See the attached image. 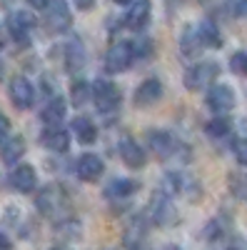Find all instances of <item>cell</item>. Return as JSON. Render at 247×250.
Instances as JSON below:
<instances>
[{"mask_svg": "<svg viewBox=\"0 0 247 250\" xmlns=\"http://www.w3.org/2000/svg\"><path fill=\"white\" fill-rule=\"evenodd\" d=\"M137 188L140 185L135 180H130V178H115L105 188V198H110V200H128L130 195L137 193Z\"/></svg>", "mask_w": 247, "mask_h": 250, "instance_id": "cell-19", "label": "cell"}, {"mask_svg": "<svg viewBox=\"0 0 247 250\" xmlns=\"http://www.w3.org/2000/svg\"><path fill=\"white\" fill-rule=\"evenodd\" d=\"M40 143H43V148L53 150V153H68L70 148V133L68 128L63 125H50L40 133Z\"/></svg>", "mask_w": 247, "mask_h": 250, "instance_id": "cell-13", "label": "cell"}, {"mask_svg": "<svg viewBox=\"0 0 247 250\" xmlns=\"http://www.w3.org/2000/svg\"><path fill=\"white\" fill-rule=\"evenodd\" d=\"M90 98H93V85H88L85 80H75L73 88H70V100H73V105L82 108Z\"/></svg>", "mask_w": 247, "mask_h": 250, "instance_id": "cell-24", "label": "cell"}, {"mask_svg": "<svg viewBox=\"0 0 247 250\" xmlns=\"http://www.w3.org/2000/svg\"><path fill=\"white\" fill-rule=\"evenodd\" d=\"M197 35H200L205 48H220L222 45V35L215 28V23H210V20H202V23L197 25Z\"/></svg>", "mask_w": 247, "mask_h": 250, "instance_id": "cell-23", "label": "cell"}, {"mask_svg": "<svg viewBox=\"0 0 247 250\" xmlns=\"http://www.w3.org/2000/svg\"><path fill=\"white\" fill-rule=\"evenodd\" d=\"M10 140V120H8V115L0 110V148Z\"/></svg>", "mask_w": 247, "mask_h": 250, "instance_id": "cell-29", "label": "cell"}, {"mask_svg": "<svg viewBox=\"0 0 247 250\" xmlns=\"http://www.w3.org/2000/svg\"><path fill=\"white\" fill-rule=\"evenodd\" d=\"M25 155V140H23V135H10V140L0 148V158H3V163L5 165H18V160Z\"/></svg>", "mask_w": 247, "mask_h": 250, "instance_id": "cell-20", "label": "cell"}, {"mask_svg": "<svg viewBox=\"0 0 247 250\" xmlns=\"http://www.w3.org/2000/svg\"><path fill=\"white\" fill-rule=\"evenodd\" d=\"M0 50H3V35H0Z\"/></svg>", "mask_w": 247, "mask_h": 250, "instance_id": "cell-36", "label": "cell"}, {"mask_svg": "<svg viewBox=\"0 0 247 250\" xmlns=\"http://www.w3.org/2000/svg\"><path fill=\"white\" fill-rule=\"evenodd\" d=\"M230 130H232V123H230L228 118H212V120L208 123V133H210V135H215V138H225V135H230Z\"/></svg>", "mask_w": 247, "mask_h": 250, "instance_id": "cell-27", "label": "cell"}, {"mask_svg": "<svg viewBox=\"0 0 247 250\" xmlns=\"http://www.w3.org/2000/svg\"><path fill=\"white\" fill-rule=\"evenodd\" d=\"M93 100L100 113H115L122 103V93L113 80H95L93 83Z\"/></svg>", "mask_w": 247, "mask_h": 250, "instance_id": "cell-8", "label": "cell"}, {"mask_svg": "<svg viewBox=\"0 0 247 250\" xmlns=\"http://www.w3.org/2000/svg\"><path fill=\"white\" fill-rule=\"evenodd\" d=\"M113 3H117V5H128V3H133V0H113Z\"/></svg>", "mask_w": 247, "mask_h": 250, "instance_id": "cell-34", "label": "cell"}, {"mask_svg": "<svg viewBox=\"0 0 247 250\" xmlns=\"http://www.w3.org/2000/svg\"><path fill=\"white\" fill-rule=\"evenodd\" d=\"M205 103L217 118H222L235 108V90L230 85H225V83H215L208 90V95H205Z\"/></svg>", "mask_w": 247, "mask_h": 250, "instance_id": "cell-9", "label": "cell"}, {"mask_svg": "<svg viewBox=\"0 0 247 250\" xmlns=\"http://www.w3.org/2000/svg\"><path fill=\"white\" fill-rule=\"evenodd\" d=\"M0 75H3V68H0Z\"/></svg>", "mask_w": 247, "mask_h": 250, "instance_id": "cell-37", "label": "cell"}, {"mask_svg": "<svg viewBox=\"0 0 247 250\" xmlns=\"http://www.w3.org/2000/svg\"><path fill=\"white\" fill-rule=\"evenodd\" d=\"M148 218L160 228L175 225L177 223V210L172 205V198L168 193H162V190H155L152 198H150V205H148Z\"/></svg>", "mask_w": 247, "mask_h": 250, "instance_id": "cell-7", "label": "cell"}, {"mask_svg": "<svg viewBox=\"0 0 247 250\" xmlns=\"http://www.w3.org/2000/svg\"><path fill=\"white\" fill-rule=\"evenodd\" d=\"M43 25L53 35L68 33L73 28V13L65 0H48V5L43 8Z\"/></svg>", "mask_w": 247, "mask_h": 250, "instance_id": "cell-2", "label": "cell"}, {"mask_svg": "<svg viewBox=\"0 0 247 250\" xmlns=\"http://www.w3.org/2000/svg\"><path fill=\"white\" fill-rule=\"evenodd\" d=\"M162 250H180V248H177V245H165Z\"/></svg>", "mask_w": 247, "mask_h": 250, "instance_id": "cell-35", "label": "cell"}, {"mask_svg": "<svg viewBox=\"0 0 247 250\" xmlns=\"http://www.w3.org/2000/svg\"><path fill=\"white\" fill-rule=\"evenodd\" d=\"M228 225H230L228 218H215L208 228H205V238L208 240H220L225 233H228Z\"/></svg>", "mask_w": 247, "mask_h": 250, "instance_id": "cell-26", "label": "cell"}, {"mask_svg": "<svg viewBox=\"0 0 247 250\" xmlns=\"http://www.w3.org/2000/svg\"><path fill=\"white\" fill-rule=\"evenodd\" d=\"M160 98H162V83L157 78H148V80H142L135 90V105L137 108H150Z\"/></svg>", "mask_w": 247, "mask_h": 250, "instance_id": "cell-16", "label": "cell"}, {"mask_svg": "<svg viewBox=\"0 0 247 250\" xmlns=\"http://www.w3.org/2000/svg\"><path fill=\"white\" fill-rule=\"evenodd\" d=\"M8 183H10V188H13L15 193L28 195V193H33L35 188H38V173H35L33 165L18 163L15 168L10 170V175H8Z\"/></svg>", "mask_w": 247, "mask_h": 250, "instance_id": "cell-11", "label": "cell"}, {"mask_svg": "<svg viewBox=\"0 0 247 250\" xmlns=\"http://www.w3.org/2000/svg\"><path fill=\"white\" fill-rule=\"evenodd\" d=\"M102 170H105V163H102L100 155L95 153H82L77 160H75V175L85 183H95L100 180Z\"/></svg>", "mask_w": 247, "mask_h": 250, "instance_id": "cell-12", "label": "cell"}, {"mask_svg": "<svg viewBox=\"0 0 247 250\" xmlns=\"http://www.w3.org/2000/svg\"><path fill=\"white\" fill-rule=\"evenodd\" d=\"M148 145L160 160H175V158L180 160L185 153V143H180L170 130H152L148 135Z\"/></svg>", "mask_w": 247, "mask_h": 250, "instance_id": "cell-4", "label": "cell"}, {"mask_svg": "<svg viewBox=\"0 0 247 250\" xmlns=\"http://www.w3.org/2000/svg\"><path fill=\"white\" fill-rule=\"evenodd\" d=\"M5 28H8L10 38L18 45H30L33 33L38 28V20H35V15L30 10H13L5 20Z\"/></svg>", "mask_w": 247, "mask_h": 250, "instance_id": "cell-3", "label": "cell"}, {"mask_svg": "<svg viewBox=\"0 0 247 250\" xmlns=\"http://www.w3.org/2000/svg\"><path fill=\"white\" fill-rule=\"evenodd\" d=\"M220 75V65L215 60H202L195 62L192 68H188L185 73V88L188 90H202V88H212L215 80Z\"/></svg>", "mask_w": 247, "mask_h": 250, "instance_id": "cell-5", "label": "cell"}, {"mask_svg": "<svg viewBox=\"0 0 247 250\" xmlns=\"http://www.w3.org/2000/svg\"><path fill=\"white\" fill-rule=\"evenodd\" d=\"M117 150H120V158H122V163L128 165V168H142L145 165V148L135 140V138H130V135H125L120 140V145H117Z\"/></svg>", "mask_w": 247, "mask_h": 250, "instance_id": "cell-15", "label": "cell"}, {"mask_svg": "<svg viewBox=\"0 0 247 250\" xmlns=\"http://www.w3.org/2000/svg\"><path fill=\"white\" fill-rule=\"evenodd\" d=\"M228 8L235 18H247V0H228Z\"/></svg>", "mask_w": 247, "mask_h": 250, "instance_id": "cell-30", "label": "cell"}, {"mask_svg": "<svg viewBox=\"0 0 247 250\" xmlns=\"http://www.w3.org/2000/svg\"><path fill=\"white\" fill-rule=\"evenodd\" d=\"M235 158H237V163L247 165V138H240L235 143Z\"/></svg>", "mask_w": 247, "mask_h": 250, "instance_id": "cell-31", "label": "cell"}, {"mask_svg": "<svg viewBox=\"0 0 247 250\" xmlns=\"http://www.w3.org/2000/svg\"><path fill=\"white\" fill-rule=\"evenodd\" d=\"M0 250H13V240L5 233H0Z\"/></svg>", "mask_w": 247, "mask_h": 250, "instance_id": "cell-32", "label": "cell"}, {"mask_svg": "<svg viewBox=\"0 0 247 250\" xmlns=\"http://www.w3.org/2000/svg\"><path fill=\"white\" fill-rule=\"evenodd\" d=\"M55 250H60V248H55Z\"/></svg>", "mask_w": 247, "mask_h": 250, "instance_id": "cell-38", "label": "cell"}, {"mask_svg": "<svg viewBox=\"0 0 247 250\" xmlns=\"http://www.w3.org/2000/svg\"><path fill=\"white\" fill-rule=\"evenodd\" d=\"M65 115H68V103H65V98H60V95H53L43 105V110H40V120H43L48 128L50 125H63Z\"/></svg>", "mask_w": 247, "mask_h": 250, "instance_id": "cell-17", "label": "cell"}, {"mask_svg": "<svg viewBox=\"0 0 247 250\" xmlns=\"http://www.w3.org/2000/svg\"><path fill=\"white\" fill-rule=\"evenodd\" d=\"M137 53H135V43L130 40H117V43L110 45L108 55H105V70L108 73H125L130 70V65L135 62Z\"/></svg>", "mask_w": 247, "mask_h": 250, "instance_id": "cell-6", "label": "cell"}, {"mask_svg": "<svg viewBox=\"0 0 247 250\" xmlns=\"http://www.w3.org/2000/svg\"><path fill=\"white\" fill-rule=\"evenodd\" d=\"M150 18H152V3L150 0H135L133 8H128V13H125V28L128 30H142V28H148Z\"/></svg>", "mask_w": 247, "mask_h": 250, "instance_id": "cell-14", "label": "cell"}, {"mask_svg": "<svg viewBox=\"0 0 247 250\" xmlns=\"http://www.w3.org/2000/svg\"><path fill=\"white\" fill-rule=\"evenodd\" d=\"M73 3H75L80 10H90V8L95 5V0H73Z\"/></svg>", "mask_w": 247, "mask_h": 250, "instance_id": "cell-33", "label": "cell"}, {"mask_svg": "<svg viewBox=\"0 0 247 250\" xmlns=\"http://www.w3.org/2000/svg\"><path fill=\"white\" fill-rule=\"evenodd\" d=\"M8 95H10V103L18 110H28V108H33V103H35V88H33V83L25 75H15L10 80Z\"/></svg>", "mask_w": 247, "mask_h": 250, "instance_id": "cell-10", "label": "cell"}, {"mask_svg": "<svg viewBox=\"0 0 247 250\" xmlns=\"http://www.w3.org/2000/svg\"><path fill=\"white\" fill-rule=\"evenodd\" d=\"M82 65H85V48H82L80 40H70L65 48V68L70 73H77L82 70Z\"/></svg>", "mask_w": 247, "mask_h": 250, "instance_id": "cell-21", "label": "cell"}, {"mask_svg": "<svg viewBox=\"0 0 247 250\" xmlns=\"http://www.w3.org/2000/svg\"><path fill=\"white\" fill-rule=\"evenodd\" d=\"M35 208H38V213L45 215V218H63L65 210L70 208L65 188L63 185H55V183L40 188V193L35 198Z\"/></svg>", "mask_w": 247, "mask_h": 250, "instance_id": "cell-1", "label": "cell"}, {"mask_svg": "<svg viewBox=\"0 0 247 250\" xmlns=\"http://www.w3.org/2000/svg\"><path fill=\"white\" fill-rule=\"evenodd\" d=\"M230 70L235 75H247V53H235L230 58Z\"/></svg>", "mask_w": 247, "mask_h": 250, "instance_id": "cell-28", "label": "cell"}, {"mask_svg": "<svg viewBox=\"0 0 247 250\" xmlns=\"http://www.w3.org/2000/svg\"><path fill=\"white\" fill-rule=\"evenodd\" d=\"M180 50H182L185 55H197L200 50H205L202 40H200V35H197V25H188V28L182 30V38H180Z\"/></svg>", "mask_w": 247, "mask_h": 250, "instance_id": "cell-22", "label": "cell"}, {"mask_svg": "<svg viewBox=\"0 0 247 250\" xmlns=\"http://www.w3.org/2000/svg\"><path fill=\"white\" fill-rule=\"evenodd\" d=\"M228 185H230V193L237 200L247 203V173H232L230 180H228Z\"/></svg>", "mask_w": 247, "mask_h": 250, "instance_id": "cell-25", "label": "cell"}, {"mask_svg": "<svg viewBox=\"0 0 247 250\" xmlns=\"http://www.w3.org/2000/svg\"><path fill=\"white\" fill-rule=\"evenodd\" d=\"M70 133H73L75 140L82 143V145H93L95 138H97V128H95V123H93L88 115H75L73 123H70Z\"/></svg>", "mask_w": 247, "mask_h": 250, "instance_id": "cell-18", "label": "cell"}]
</instances>
